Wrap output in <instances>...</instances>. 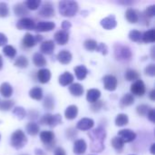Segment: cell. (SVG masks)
Segmentation results:
<instances>
[{"label": "cell", "instance_id": "obj_1", "mask_svg": "<svg viewBox=\"0 0 155 155\" xmlns=\"http://www.w3.org/2000/svg\"><path fill=\"white\" fill-rule=\"evenodd\" d=\"M88 136L91 140V151L93 153H101L104 150V142L106 138V131L99 126L93 131H90Z\"/></svg>", "mask_w": 155, "mask_h": 155}, {"label": "cell", "instance_id": "obj_2", "mask_svg": "<svg viewBox=\"0 0 155 155\" xmlns=\"http://www.w3.org/2000/svg\"><path fill=\"white\" fill-rule=\"evenodd\" d=\"M58 6H59V13L61 14V15L65 17H72L75 15L79 10L78 3L71 0L61 1L59 2Z\"/></svg>", "mask_w": 155, "mask_h": 155}, {"label": "cell", "instance_id": "obj_3", "mask_svg": "<svg viewBox=\"0 0 155 155\" xmlns=\"http://www.w3.org/2000/svg\"><path fill=\"white\" fill-rule=\"evenodd\" d=\"M10 143H11V146L15 148V150H20L24 148L27 143L26 135L22 130L18 129L12 134L11 138H10Z\"/></svg>", "mask_w": 155, "mask_h": 155}, {"label": "cell", "instance_id": "obj_4", "mask_svg": "<svg viewBox=\"0 0 155 155\" xmlns=\"http://www.w3.org/2000/svg\"><path fill=\"white\" fill-rule=\"evenodd\" d=\"M114 55L117 60L120 61H129L132 58V50L126 46L120 44H116L114 45Z\"/></svg>", "mask_w": 155, "mask_h": 155}, {"label": "cell", "instance_id": "obj_5", "mask_svg": "<svg viewBox=\"0 0 155 155\" xmlns=\"http://www.w3.org/2000/svg\"><path fill=\"white\" fill-rule=\"evenodd\" d=\"M62 123V116L57 114H44L40 119V124L43 125H47L51 128L57 126Z\"/></svg>", "mask_w": 155, "mask_h": 155}, {"label": "cell", "instance_id": "obj_6", "mask_svg": "<svg viewBox=\"0 0 155 155\" xmlns=\"http://www.w3.org/2000/svg\"><path fill=\"white\" fill-rule=\"evenodd\" d=\"M54 134L51 131H43L40 133V140L45 144L47 150H52L54 147L55 140H54Z\"/></svg>", "mask_w": 155, "mask_h": 155}, {"label": "cell", "instance_id": "obj_7", "mask_svg": "<svg viewBox=\"0 0 155 155\" xmlns=\"http://www.w3.org/2000/svg\"><path fill=\"white\" fill-rule=\"evenodd\" d=\"M146 92V87L143 80L138 79L131 85V94L135 96H143Z\"/></svg>", "mask_w": 155, "mask_h": 155}, {"label": "cell", "instance_id": "obj_8", "mask_svg": "<svg viewBox=\"0 0 155 155\" xmlns=\"http://www.w3.org/2000/svg\"><path fill=\"white\" fill-rule=\"evenodd\" d=\"M54 5L51 2H45L42 5V6L40 7V10L38 12V15L41 17H45V18H50L54 16Z\"/></svg>", "mask_w": 155, "mask_h": 155}, {"label": "cell", "instance_id": "obj_9", "mask_svg": "<svg viewBox=\"0 0 155 155\" xmlns=\"http://www.w3.org/2000/svg\"><path fill=\"white\" fill-rule=\"evenodd\" d=\"M103 82H104V87L105 90L110 91V92H114V91L116 90L118 81H117V78L114 75L107 74V75L104 76Z\"/></svg>", "mask_w": 155, "mask_h": 155}, {"label": "cell", "instance_id": "obj_10", "mask_svg": "<svg viewBox=\"0 0 155 155\" xmlns=\"http://www.w3.org/2000/svg\"><path fill=\"white\" fill-rule=\"evenodd\" d=\"M35 21L29 17H22L16 23V28L19 30H35Z\"/></svg>", "mask_w": 155, "mask_h": 155}, {"label": "cell", "instance_id": "obj_11", "mask_svg": "<svg viewBox=\"0 0 155 155\" xmlns=\"http://www.w3.org/2000/svg\"><path fill=\"white\" fill-rule=\"evenodd\" d=\"M136 134L131 129H123L119 131L117 134V137H119L124 143L134 142L136 139Z\"/></svg>", "mask_w": 155, "mask_h": 155}, {"label": "cell", "instance_id": "obj_12", "mask_svg": "<svg viewBox=\"0 0 155 155\" xmlns=\"http://www.w3.org/2000/svg\"><path fill=\"white\" fill-rule=\"evenodd\" d=\"M55 24L51 21H40L37 24H35V30L38 33H44V32H50L53 29H54Z\"/></svg>", "mask_w": 155, "mask_h": 155}, {"label": "cell", "instance_id": "obj_13", "mask_svg": "<svg viewBox=\"0 0 155 155\" xmlns=\"http://www.w3.org/2000/svg\"><path fill=\"white\" fill-rule=\"evenodd\" d=\"M101 25L106 30H112L116 27L117 21L114 15H110L101 20Z\"/></svg>", "mask_w": 155, "mask_h": 155}, {"label": "cell", "instance_id": "obj_14", "mask_svg": "<svg viewBox=\"0 0 155 155\" xmlns=\"http://www.w3.org/2000/svg\"><path fill=\"white\" fill-rule=\"evenodd\" d=\"M94 126V121L91 118H82L76 124V128L81 131H89Z\"/></svg>", "mask_w": 155, "mask_h": 155}, {"label": "cell", "instance_id": "obj_15", "mask_svg": "<svg viewBox=\"0 0 155 155\" xmlns=\"http://www.w3.org/2000/svg\"><path fill=\"white\" fill-rule=\"evenodd\" d=\"M54 42L53 40H46V41H44L42 42L41 45H40V51H41V54H47V55H50L54 53Z\"/></svg>", "mask_w": 155, "mask_h": 155}, {"label": "cell", "instance_id": "obj_16", "mask_svg": "<svg viewBox=\"0 0 155 155\" xmlns=\"http://www.w3.org/2000/svg\"><path fill=\"white\" fill-rule=\"evenodd\" d=\"M72 59H73V55H72L71 52L68 51V50L64 49V50H61L57 54V60L62 64H70Z\"/></svg>", "mask_w": 155, "mask_h": 155}, {"label": "cell", "instance_id": "obj_17", "mask_svg": "<svg viewBox=\"0 0 155 155\" xmlns=\"http://www.w3.org/2000/svg\"><path fill=\"white\" fill-rule=\"evenodd\" d=\"M54 41L60 45H64L67 44L69 41V34L66 31L64 30H59L54 34Z\"/></svg>", "mask_w": 155, "mask_h": 155}, {"label": "cell", "instance_id": "obj_18", "mask_svg": "<svg viewBox=\"0 0 155 155\" xmlns=\"http://www.w3.org/2000/svg\"><path fill=\"white\" fill-rule=\"evenodd\" d=\"M87 143L84 139H78L74 143V153L77 155L84 154L86 152Z\"/></svg>", "mask_w": 155, "mask_h": 155}, {"label": "cell", "instance_id": "obj_19", "mask_svg": "<svg viewBox=\"0 0 155 155\" xmlns=\"http://www.w3.org/2000/svg\"><path fill=\"white\" fill-rule=\"evenodd\" d=\"M51 76H52V74H51V72L49 69L42 68L37 72V80L43 84H47L50 81Z\"/></svg>", "mask_w": 155, "mask_h": 155}, {"label": "cell", "instance_id": "obj_20", "mask_svg": "<svg viewBox=\"0 0 155 155\" xmlns=\"http://www.w3.org/2000/svg\"><path fill=\"white\" fill-rule=\"evenodd\" d=\"M101 97V92L98 89H89L86 94V100L90 104H94L95 102L99 101Z\"/></svg>", "mask_w": 155, "mask_h": 155}, {"label": "cell", "instance_id": "obj_21", "mask_svg": "<svg viewBox=\"0 0 155 155\" xmlns=\"http://www.w3.org/2000/svg\"><path fill=\"white\" fill-rule=\"evenodd\" d=\"M58 82L59 84L62 85V86H67V85H70L73 84L74 82V75L69 73V72H64L63 74H61L59 76V79H58Z\"/></svg>", "mask_w": 155, "mask_h": 155}, {"label": "cell", "instance_id": "obj_22", "mask_svg": "<svg viewBox=\"0 0 155 155\" xmlns=\"http://www.w3.org/2000/svg\"><path fill=\"white\" fill-rule=\"evenodd\" d=\"M22 44L26 48H32L34 47L37 43L35 41V35H33L32 34L30 33H26L24 37H23V40H22Z\"/></svg>", "mask_w": 155, "mask_h": 155}, {"label": "cell", "instance_id": "obj_23", "mask_svg": "<svg viewBox=\"0 0 155 155\" xmlns=\"http://www.w3.org/2000/svg\"><path fill=\"white\" fill-rule=\"evenodd\" d=\"M69 92L72 95L75 96V97H80L83 95L84 92V86L78 83H75V84H70L69 86Z\"/></svg>", "mask_w": 155, "mask_h": 155}, {"label": "cell", "instance_id": "obj_24", "mask_svg": "<svg viewBox=\"0 0 155 155\" xmlns=\"http://www.w3.org/2000/svg\"><path fill=\"white\" fill-rule=\"evenodd\" d=\"M74 71L76 78L80 81L84 80L88 74V70L84 65H77L74 68Z\"/></svg>", "mask_w": 155, "mask_h": 155}, {"label": "cell", "instance_id": "obj_25", "mask_svg": "<svg viewBox=\"0 0 155 155\" xmlns=\"http://www.w3.org/2000/svg\"><path fill=\"white\" fill-rule=\"evenodd\" d=\"M78 114V107L76 105H69L64 111V116L67 120H74L77 117Z\"/></svg>", "mask_w": 155, "mask_h": 155}, {"label": "cell", "instance_id": "obj_26", "mask_svg": "<svg viewBox=\"0 0 155 155\" xmlns=\"http://www.w3.org/2000/svg\"><path fill=\"white\" fill-rule=\"evenodd\" d=\"M0 94L5 98H10L13 94V87L8 83H3L0 85Z\"/></svg>", "mask_w": 155, "mask_h": 155}, {"label": "cell", "instance_id": "obj_27", "mask_svg": "<svg viewBox=\"0 0 155 155\" xmlns=\"http://www.w3.org/2000/svg\"><path fill=\"white\" fill-rule=\"evenodd\" d=\"M14 13L16 16H24L28 15L29 10L26 8L24 3H18L14 5Z\"/></svg>", "mask_w": 155, "mask_h": 155}, {"label": "cell", "instance_id": "obj_28", "mask_svg": "<svg viewBox=\"0 0 155 155\" xmlns=\"http://www.w3.org/2000/svg\"><path fill=\"white\" fill-rule=\"evenodd\" d=\"M125 18H126V20L129 23H131V24H136L139 21V15H138V13L134 9L129 8L125 12Z\"/></svg>", "mask_w": 155, "mask_h": 155}, {"label": "cell", "instance_id": "obj_29", "mask_svg": "<svg viewBox=\"0 0 155 155\" xmlns=\"http://www.w3.org/2000/svg\"><path fill=\"white\" fill-rule=\"evenodd\" d=\"M25 130H26V133L31 135V136H35L39 134V131H40V127L39 125L35 123V122H30L27 124L26 127H25Z\"/></svg>", "mask_w": 155, "mask_h": 155}, {"label": "cell", "instance_id": "obj_30", "mask_svg": "<svg viewBox=\"0 0 155 155\" xmlns=\"http://www.w3.org/2000/svg\"><path fill=\"white\" fill-rule=\"evenodd\" d=\"M33 63L37 67H44L46 64V59L41 53H35L33 56Z\"/></svg>", "mask_w": 155, "mask_h": 155}, {"label": "cell", "instance_id": "obj_31", "mask_svg": "<svg viewBox=\"0 0 155 155\" xmlns=\"http://www.w3.org/2000/svg\"><path fill=\"white\" fill-rule=\"evenodd\" d=\"M29 96H30V98H32L34 100L40 101L43 98V90H42V88L38 87V86L33 87L29 91Z\"/></svg>", "mask_w": 155, "mask_h": 155}, {"label": "cell", "instance_id": "obj_32", "mask_svg": "<svg viewBox=\"0 0 155 155\" xmlns=\"http://www.w3.org/2000/svg\"><path fill=\"white\" fill-rule=\"evenodd\" d=\"M134 104V97L131 94H125L120 100V104L122 107H128Z\"/></svg>", "mask_w": 155, "mask_h": 155}, {"label": "cell", "instance_id": "obj_33", "mask_svg": "<svg viewBox=\"0 0 155 155\" xmlns=\"http://www.w3.org/2000/svg\"><path fill=\"white\" fill-rule=\"evenodd\" d=\"M129 123V117L125 114H119L115 118V125L118 127H123L127 125Z\"/></svg>", "mask_w": 155, "mask_h": 155}, {"label": "cell", "instance_id": "obj_34", "mask_svg": "<svg viewBox=\"0 0 155 155\" xmlns=\"http://www.w3.org/2000/svg\"><path fill=\"white\" fill-rule=\"evenodd\" d=\"M139 76H140L139 73L134 69H128V70H126V72L124 74L125 80H127L129 82H135L136 80L139 79Z\"/></svg>", "mask_w": 155, "mask_h": 155}, {"label": "cell", "instance_id": "obj_35", "mask_svg": "<svg viewBox=\"0 0 155 155\" xmlns=\"http://www.w3.org/2000/svg\"><path fill=\"white\" fill-rule=\"evenodd\" d=\"M142 41L144 43H154L155 42V30L153 28L146 31L143 36H142Z\"/></svg>", "mask_w": 155, "mask_h": 155}, {"label": "cell", "instance_id": "obj_36", "mask_svg": "<svg viewBox=\"0 0 155 155\" xmlns=\"http://www.w3.org/2000/svg\"><path fill=\"white\" fill-rule=\"evenodd\" d=\"M28 64H29V61L25 55H19L14 63L15 66H16L18 68H22V69L26 68L28 66Z\"/></svg>", "mask_w": 155, "mask_h": 155}, {"label": "cell", "instance_id": "obj_37", "mask_svg": "<svg viewBox=\"0 0 155 155\" xmlns=\"http://www.w3.org/2000/svg\"><path fill=\"white\" fill-rule=\"evenodd\" d=\"M3 52L4 54L10 59H13L15 57L16 55V49L13 46V45H6L4 46L3 48Z\"/></svg>", "mask_w": 155, "mask_h": 155}, {"label": "cell", "instance_id": "obj_38", "mask_svg": "<svg viewBox=\"0 0 155 155\" xmlns=\"http://www.w3.org/2000/svg\"><path fill=\"white\" fill-rule=\"evenodd\" d=\"M111 143H112V146H113L116 151H118V152H121V151L124 149V143L119 137H117V136L113 138Z\"/></svg>", "mask_w": 155, "mask_h": 155}, {"label": "cell", "instance_id": "obj_39", "mask_svg": "<svg viewBox=\"0 0 155 155\" xmlns=\"http://www.w3.org/2000/svg\"><path fill=\"white\" fill-rule=\"evenodd\" d=\"M128 36H129V39L131 41L138 43V42H141L142 41L143 34L140 31H138V30H132V31H130Z\"/></svg>", "mask_w": 155, "mask_h": 155}, {"label": "cell", "instance_id": "obj_40", "mask_svg": "<svg viewBox=\"0 0 155 155\" xmlns=\"http://www.w3.org/2000/svg\"><path fill=\"white\" fill-rule=\"evenodd\" d=\"M24 4L28 10H36L41 5V1L40 0H28L25 2Z\"/></svg>", "mask_w": 155, "mask_h": 155}, {"label": "cell", "instance_id": "obj_41", "mask_svg": "<svg viewBox=\"0 0 155 155\" xmlns=\"http://www.w3.org/2000/svg\"><path fill=\"white\" fill-rule=\"evenodd\" d=\"M97 42L94 39H87L84 41V46L86 50L90 51V52H93V51H95L96 50V47H97Z\"/></svg>", "mask_w": 155, "mask_h": 155}, {"label": "cell", "instance_id": "obj_42", "mask_svg": "<svg viewBox=\"0 0 155 155\" xmlns=\"http://www.w3.org/2000/svg\"><path fill=\"white\" fill-rule=\"evenodd\" d=\"M43 105L46 110H53L54 108V100L53 96L52 95H47L44 100Z\"/></svg>", "mask_w": 155, "mask_h": 155}, {"label": "cell", "instance_id": "obj_43", "mask_svg": "<svg viewBox=\"0 0 155 155\" xmlns=\"http://www.w3.org/2000/svg\"><path fill=\"white\" fill-rule=\"evenodd\" d=\"M13 114L19 119V120H23L25 119V117L26 116V112L25 110V108L21 107V106H16L13 109Z\"/></svg>", "mask_w": 155, "mask_h": 155}, {"label": "cell", "instance_id": "obj_44", "mask_svg": "<svg viewBox=\"0 0 155 155\" xmlns=\"http://www.w3.org/2000/svg\"><path fill=\"white\" fill-rule=\"evenodd\" d=\"M151 109H152V108H151L149 105H147V104H140V105L137 106L136 112H137V114H138L140 116H146L147 114L149 113V111H150Z\"/></svg>", "mask_w": 155, "mask_h": 155}, {"label": "cell", "instance_id": "obj_45", "mask_svg": "<svg viewBox=\"0 0 155 155\" xmlns=\"http://www.w3.org/2000/svg\"><path fill=\"white\" fill-rule=\"evenodd\" d=\"M15 102L12 100H5L3 102L0 103V110L1 111H9L10 109H12L14 107Z\"/></svg>", "mask_w": 155, "mask_h": 155}, {"label": "cell", "instance_id": "obj_46", "mask_svg": "<svg viewBox=\"0 0 155 155\" xmlns=\"http://www.w3.org/2000/svg\"><path fill=\"white\" fill-rule=\"evenodd\" d=\"M9 15V8L6 3L0 2V17L5 18Z\"/></svg>", "mask_w": 155, "mask_h": 155}, {"label": "cell", "instance_id": "obj_47", "mask_svg": "<svg viewBox=\"0 0 155 155\" xmlns=\"http://www.w3.org/2000/svg\"><path fill=\"white\" fill-rule=\"evenodd\" d=\"M144 73L146 75L148 76H151V77H153L155 75V64H148L145 69H144Z\"/></svg>", "mask_w": 155, "mask_h": 155}, {"label": "cell", "instance_id": "obj_48", "mask_svg": "<svg viewBox=\"0 0 155 155\" xmlns=\"http://www.w3.org/2000/svg\"><path fill=\"white\" fill-rule=\"evenodd\" d=\"M155 15V5H151L149 6L146 7L145 11H144V15L148 18L153 17Z\"/></svg>", "mask_w": 155, "mask_h": 155}, {"label": "cell", "instance_id": "obj_49", "mask_svg": "<svg viewBox=\"0 0 155 155\" xmlns=\"http://www.w3.org/2000/svg\"><path fill=\"white\" fill-rule=\"evenodd\" d=\"M96 51H97V52H100L102 54L105 55V54H107V53H108V47H107V45H106L105 44L100 43V44L97 45Z\"/></svg>", "mask_w": 155, "mask_h": 155}, {"label": "cell", "instance_id": "obj_50", "mask_svg": "<svg viewBox=\"0 0 155 155\" xmlns=\"http://www.w3.org/2000/svg\"><path fill=\"white\" fill-rule=\"evenodd\" d=\"M65 135H66L67 139L72 140V139H74V138L77 135V131H76V129H74V128H69V129L66 130Z\"/></svg>", "mask_w": 155, "mask_h": 155}, {"label": "cell", "instance_id": "obj_51", "mask_svg": "<svg viewBox=\"0 0 155 155\" xmlns=\"http://www.w3.org/2000/svg\"><path fill=\"white\" fill-rule=\"evenodd\" d=\"M103 105H104L103 101H97V102H95L94 104H92L91 109H92L93 112H98V111H100V110L102 109Z\"/></svg>", "mask_w": 155, "mask_h": 155}, {"label": "cell", "instance_id": "obj_52", "mask_svg": "<svg viewBox=\"0 0 155 155\" xmlns=\"http://www.w3.org/2000/svg\"><path fill=\"white\" fill-rule=\"evenodd\" d=\"M7 42H8V39H7L6 35L3 33H0V46L6 45Z\"/></svg>", "mask_w": 155, "mask_h": 155}, {"label": "cell", "instance_id": "obj_53", "mask_svg": "<svg viewBox=\"0 0 155 155\" xmlns=\"http://www.w3.org/2000/svg\"><path fill=\"white\" fill-rule=\"evenodd\" d=\"M147 117H148V119L152 122V123H154L155 122V111L154 109H151L150 111H149V113L147 114V115H146Z\"/></svg>", "mask_w": 155, "mask_h": 155}, {"label": "cell", "instance_id": "obj_54", "mask_svg": "<svg viewBox=\"0 0 155 155\" xmlns=\"http://www.w3.org/2000/svg\"><path fill=\"white\" fill-rule=\"evenodd\" d=\"M71 26H72V25H71V23L69 21H66V20L63 21V23H62V30L67 32V30L70 29Z\"/></svg>", "mask_w": 155, "mask_h": 155}, {"label": "cell", "instance_id": "obj_55", "mask_svg": "<svg viewBox=\"0 0 155 155\" xmlns=\"http://www.w3.org/2000/svg\"><path fill=\"white\" fill-rule=\"evenodd\" d=\"M54 155H66V153L64 148L62 147H57L54 150Z\"/></svg>", "mask_w": 155, "mask_h": 155}, {"label": "cell", "instance_id": "obj_56", "mask_svg": "<svg viewBox=\"0 0 155 155\" xmlns=\"http://www.w3.org/2000/svg\"><path fill=\"white\" fill-rule=\"evenodd\" d=\"M35 155H46V153L42 149H38V148L35 150Z\"/></svg>", "mask_w": 155, "mask_h": 155}, {"label": "cell", "instance_id": "obj_57", "mask_svg": "<svg viewBox=\"0 0 155 155\" xmlns=\"http://www.w3.org/2000/svg\"><path fill=\"white\" fill-rule=\"evenodd\" d=\"M149 97L152 101H154L155 100V90L153 89L151 92H150V94H149Z\"/></svg>", "mask_w": 155, "mask_h": 155}, {"label": "cell", "instance_id": "obj_58", "mask_svg": "<svg viewBox=\"0 0 155 155\" xmlns=\"http://www.w3.org/2000/svg\"><path fill=\"white\" fill-rule=\"evenodd\" d=\"M154 147H155V144L154 143H153V144H152V146H151V149H150V151H151V153H152L153 155L155 154Z\"/></svg>", "mask_w": 155, "mask_h": 155}, {"label": "cell", "instance_id": "obj_59", "mask_svg": "<svg viewBox=\"0 0 155 155\" xmlns=\"http://www.w3.org/2000/svg\"><path fill=\"white\" fill-rule=\"evenodd\" d=\"M3 57H2V55L0 54V70H2V68H3Z\"/></svg>", "mask_w": 155, "mask_h": 155}, {"label": "cell", "instance_id": "obj_60", "mask_svg": "<svg viewBox=\"0 0 155 155\" xmlns=\"http://www.w3.org/2000/svg\"><path fill=\"white\" fill-rule=\"evenodd\" d=\"M153 53H154V47H153V48H152V57H153V59H154V56H153Z\"/></svg>", "mask_w": 155, "mask_h": 155}, {"label": "cell", "instance_id": "obj_61", "mask_svg": "<svg viewBox=\"0 0 155 155\" xmlns=\"http://www.w3.org/2000/svg\"><path fill=\"white\" fill-rule=\"evenodd\" d=\"M21 155H28V154H21Z\"/></svg>", "mask_w": 155, "mask_h": 155}, {"label": "cell", "instance_id": "obj_62", "mask_svg": "<svg viewBox=\"0 0 155 155\" xmlns=\"http://www.w3.org/2000/svg\"><path fill=\"white\" fill-rule=\"evenodd\" d=\"M0 139H1V134H0Z\"/></svg>", "mask_w": 155, "mask_h": 155}, {"label": "cell", "instance_id": "obj_63", "mask_svg": "<svg viewBox=\"0 0 155 155\" xmlns=\"http://www.w3.org/2000/svg\"><path fill=\"white\" fill-rule=\"evenodd\" d=\"M131 155H134V154H131Z\"/></svg>", "mask_w": 155, "mask_h": 155}]
</instances>
